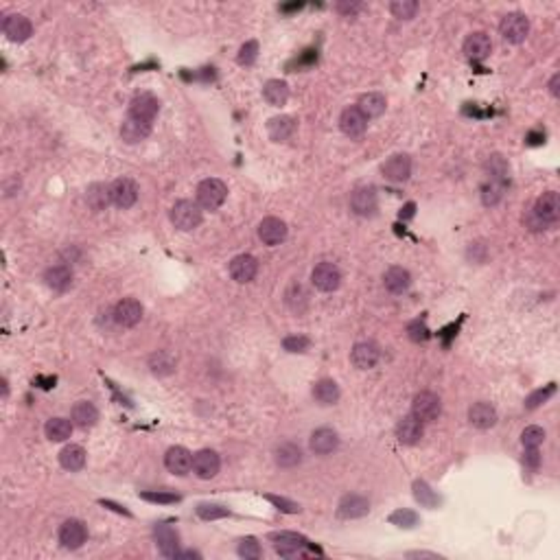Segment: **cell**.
<instances>
[{
    "mask_svg": "<svg viewBox=\"0 0 560 560\" xmlns=\"http://www.w3.org/2000/svg\"><path fill=\"white\" fill-rule=\"evenodd\" d=\"M171 221L173 226L184 232L195 230L199 223H202V206L197 202H191V199H180V202H176V206L171 208Z\"/></svg>",
    "mask_w": 560,
    "mask_h": 560,
    "instance_id": "1",
    "label": "cell"
},
{
    "mask_svg": "<svg viewBox=\"0 0 560 560\" xmlns=\"http://www.w3.org/2000/svg\"><path fill=\"white\" fill-rule=\"evenodd\" d=\"M228 197V186L217 178H208L197 186V204L204 210H217Z\"/></svg>",
    "mask_w": 560,
    "mask_h": 560,
    "instance_id": "2",
    "label": "cell"
},
{
    "mask_svg": "<svg viewBox=\"0 0 560 560\" xmlns=\"http://www.w3.org/2000/svg\"><path fill=\"white\" fill-rule=\"evenodd\" d=\"M499 33L508 44L526 42V37L530 33V20L523 14H508L499 24Z\"/></svg>",
    "mask_w": 560,
    "mask_h": 560,
    "instance_id": "3",
    "label": "cell"
},
{
    "mask_svg": "<svg viewBox=\"0 0 560 560\" xmlns=\"http://www.w3.org/2000/svg\"><path fill=\"white\" fill-rule=\"evenodd\" d=\"M442 412V403H440V396L433 394V392H420L414 396V403H412V414L420 420V422H431L440 416Z\"/></svg>",
    "mask_w": 560,
    "mask_h": 560,
    "instance_id": "4",
    "label": "cell"
},
{
    "mask_svg": "<svg viewBox=\"0 0 560 560\" xmlns=\"http://www.w3.org/2000/svg\"><path fill=\"white\" fill-rule=\"evenodd\" d=\"M532 215L537 217L543 226H552L560 217V197L556 191H547L537 199V206H534Z\"/></svg>",
    "mask_w": 560,
    "mask_h": 560,
    "instance_id": "5",
    "label": "cell"
},
{
    "mask_svg": "<svg viewBox=\"0 0 560 560\" xmlns=\"http://www.w3.org/2000/svg\"><path fill=\"white\" fill-rule=\"evenodd\" d=\"M110 191H112V204L118 206V208H132L136 202H138V186H136L134 180L129 178H118L110 184Z\"/></svg>",
    "mask_w": 560,
    "mask_h": 560,
    "instance_id": "6",
    "label": "cell"
},
{
    "mask_svg": "<svg viewBox=\"0 0 560 560\" xmlns=\"http://www.w3.org/2000/svg\"><path fill=\"white\" fill-rule=\"evenodd\" d=\"M311 280H313L315 289L320 291H335L342 282V271L335 263H320L311 271Z\"/></svg>",
    "mask_w": 560,
    "mask_h": 560,
    "instance_id": "7",
    "label": "cell"
},
{
    "mask_svg": "<svg viewBox=\"0 0 560 560\" xmlns=\"http://www.w3.org/2000/svg\"><path fill=\"white\" fill-rule=\"evenodd\" d=\"M3 33L7 35V40L22 44V42H27L29 37L33 35V24H31V20L27 16L9 14L3 20Z\"/></svg>",
    "mask_w": 560,
    "mask_h": 560,
    "instance_id": "8",
    "label": "cell"
},
{
    "mask_svg": "<svg viewBox=\"0 0 560 560\" xmlns=\"http://www.w3.org/2000/svg\"><path fill=\"white\" fill-rule=\"evenodd\" d=\"M269 539L273 541V547H276V552L280 556H298L304 547H309V541L304 537L295 532H276V534H269Z\"/></svg>",
    "mask_w": 560,
    "mask_h": 560,
    "instance_id": "9",
    "label": "cell"
},
{
    "mask_svg": "<svg viewBox=\"0 0 560 560\" xmlns=\"http://www.w3.org/2000/svg\"><path fill=\"white\" fill-rule=\"evenodd\" d=\"M160 112V101L149 92H143V94H136L129 103V116L134 118H141L145 123H152Z\"/></svg>",
    "mask_w": 560,
    "mask_h": 560,
    "instance_id": "10",
    "label": "cell"
},
{
    "mask_svg": "<svg viewBox=\"0 0 560 560\" xmlns=\"http://www.w3.org/2000/svg\"><path fill=\"white\" fill-rule=\"evenodd\" d=\"M221 466V459L213 449H202L193 455V473L199 479H213Z\"/></svg>",
    "mask_w": 560,
    "mask_h": 560,
    "instance_id": "11",
    "label": "cell"
},
{
    "mask_svg": "<svg viewBox=\"0 0 560 560\" xmlns=\"http://www.w3.org/2000/svg\"><path fill=\"white\" fill-rule=\"evenodd\" d=\"M258 239L265 245H278L287 239V223L278 217H265L258 223Z\"/></svg>",
    "mask_w": 560,
    "mask_h": 560,
    "instance_id": "12",
    "label": "cell"
},
{
    "mask_svg": "<svg viewBox=\"0 0 560 560\" xmlns=\"http://www.w3.org/2000/svg\"><path fill=\"white\" fill-rule=\"evenodd\" d=\"M88 539V530L77 519L66 521L64 526L59 528V543L66 547V550H79V547Z\"/></svg>",
    "mask_w": 560,
    "mask_h": 560,
    "instance_id": "13",
    "label": "cell"
},
{
    "mask_svg": "<svg viewBox=\"0 0 560 560\" xmlns=\"http://www.w3.org/2000/svg\"><path fill=\"white\" fill-rule=\"evenodd\" d=\"M154 541L158 545V550L163 556L167 558H176L178 554V547H180V537H178V532L173 530L171 526L167 523H158L154 528Z\"/></svg>",
    "mask_w": 560,
    "mask_h": 560,
    "instance_id": "14",
    "label": "cell"
},
{
    "mask_svg": "<svg viewBox=\"0 0 560 560\" xmlns=\"http://www.w3.org/2000/svg\"><path fill=\"white\" fill-rule=\"evenodd\" d=\"M143 318V304L134 298H123V300L114 307V320L121 326H136Z\"/></svg>",
    "mask_w": 560,
    "mask_h": 560,
    "instance_id": "15",
    "label": "cell"
},
{
    "mask_svg": "<svg viewBox=\"0 0 560 560\" xmlns=\"http://www.w3.org/2000/svg\"><path fill=\"white\" fill-rule=\"evenodd\" d=\"M256 273H258V260L250 254H241V256H236L232 258V263H230V276L236 280V282H252L256 278Z\"/></svg>",
    "mask_w": 560,
    "mask_h": 560,
    "instance_id": "16",
    "label": "cell"
},
{
    "mask_svg": "<svg viewBox=\"0 0 560 560\" xmlns=\"http://www.w3.org/2000/svg\"><path fill=\"white\" fill-rule=\"evenodd\" d=\"M165 466L169 473H173V475L182 477L193 468V455L189 449H184V446H171L165 455Z\"/></svg>",
    "mask_w": 560,
    "mask_h": 560,
    "instance_id": "17",
    "label": "cell"
},
{
    "mask_svg": "<svg viewBox=\"0 0 560 560\" xmlns=\"http://www.w3.org/2000/svg\"><path fill=\"white\" fill-rule=\"evenodd\" d=\"M379 346L372 344V342H362V344H355L353 353H351V362L355 368L359 370H370L379 364Z\"/></svg>",
    "mask_w": 560,
    "mask_h": 560,
    "instance_id": "18",
    "label": "cell"
},
{
    "mask_svg": "<svg viewBox=\"0 0 560 560\" xmlns=\"http://www.w3.org/2000/svg\"><path fill=\"white\" fill-rule=\"evenodd\" d=\"M340 127L346 136H351V138H359L366 127H368V118L359 112V107H346L340 116Z\"/></svg>",
    "mask_w": 560,
    "mask_h": 560,
    "instance_id": "19",
    "label": "cell"
},
{
    "mask_svg": "<svg viewBox=\"0 0 560 560\" xmlns=\"http://www.w3.org/2000/svg\"><path fill=\"white\" fill-rule=\"evenodd\" d=\"M492 51V42H490V37L484 33V31H477V33H470L466 37V42H464V53L468 59L473 61H481V59H486Z\"/></svg>",
    "mask_w": 560,
    "mask_h": 560,
    "instance_id": "20",
    "label": "cell"
},
{
    "mask_svg": "<svg viewBox=\"0 0 560 560\" xmlns=\"http://www.w3.org/2000/svg\"><path fill=\"white\" fill-rule=\"evenodd\" d=\"M351 206L357 215L362 217H370L375 215L377 210V193L370 186H362V189H355L351 195Z\"/></svg>",
    "mask_w": 560,
    "mask_h": 560,
    "instance_id": "21",
    "label": "cell"
},
{
    "mask_svg": "<svg viewBox=\"0 0 560 560\" xmlns=\"http://www.w3.org/2000/svg\"><path fill=\"white\" fill-rule=\"evenodd\" d=\"M422 425L425 422H420L414 414H409V416H403L401 420H398V425H396V438L398 442H403V444H416L420 438H422Z\"/></svg>",
    "mask_w": 560,
    "mask_h": 560,
    "instance_id": "22",
    "label": "cell"
},
{
    "mask_svg": "<svg viewBox=\"0 0 560 560\" xmlns=\"http://www.w3.org/2000/svg\"><path fill=\"white\" fill-rule=\"evenodd\" d=\"M370 512V504L362 495H346L338 506V515L342 519H362Z\"/></svg>",
    "mask_w": 560,
    "mask_h": 560,
    "instance_id": "23",
    "label": "cell"
},
{
    "mask_svg": "<svg viewBox=\"0 0 560 560\" xmlns=\"http://www.w3.org/2000/svg\"><path fill=\"white\" fill-rule=\"evenodd\" d=\"M149 132H152V123H145L141 118L127 116L121 125V138L125 141L127 145H136V143H143L149 136Z\"/></svg>",
    "mask_w": 560,
    "mask_h": 560,
    "instance_id": "24",
    "label": "cell"
},
{
    "mask_svg": "<svg viewBox=\"0 0 560 560\" xmlns=\"http://www.w3.org/2000/svg\"><path fill=\"white\" fill-rule=\"evenodd\" d=\"M383 176L388 178L390 182H405L412 176V160L407 156L398 154V156H392L388 163L383 165Z\"/></svg>",
    "mask_w": 560,
    "mask_h": 560,
    "instance_id": "25",
    "label": "cell"
},
{
    "mask_svg": "<svg viewBox=\"0 0 560 560\" xmlns=\"http://www.w3.org/2000/svg\"><path fill=\"white\" fill-rule=\"evenodd\" d=\"M311 451L318 453V455H329L333 453L335 449H338V444H340V438H338V433H335L333 429L329 427H322L318 431H313V435H311Z\"/></svg>",
    "mask_w": 560,
    "mask_h": 560,
    "instance_id": "26",
    "label": "cell"
},
{
    "mask_svg": "<svg viewBox=\"0 0 560 560\" xmlns=\"http://www.w3.org/2000/svg\"><path fill=\"white\" fill-rule=\"evenodd\" d=\"M468 420L477 429H490L497 422V409L490 403H475L468 409Z\"/></svg>",
    "mask_w": 560,
    "mask_h": 560,
    "instance_id": "27",
    "label": "cell"
},
{
    "mask_svg": "<svg viewBox=\"0 0 560 560\" xmlns=\"http://www.w3.org/2000/svg\"><path fill=\"white\" fill-rule=\"evenodd\" d=\"M383 284L390 293H405L412 284V276L405 267H390L383 273Z\"/></svg>",
    "mask_w": 560,
    "mask_h": 560,
    "instance_id": "28",
    "label": "cell"
},
{
    "mask_svg": "<svg viewBox=\"0 0 560 560\" xmlns=\"http://www.w3.org/2000/svg\"><path fill=\"white\" fill-rule=\"evenodd\" d=\"M44 280L51 289L55 291H66L70 284H72V269L66 267V265H55V267H48L46 273H44Z\"/></svg>",
    "mask_w": 560,
    "mask_h": 560,
    "instance_id": "29",
    "label": "cell"
},
{
    "mask_svg": "<svg viewBox=\"0 0 560 560\" xmlns=\"http://www.w3.org/2000/svg\"><path fill=\"white\" fill-rule=\"evenodd\" d=\"M385 96L381 94V92H368V94H364L362 98H359V103H357V107H359V112H362V114L370 121V118H379L383 112H385Z\"/></svg>",
    "mask_w": 560,
    "mask_h": 560,
    "instance_id": "30",
    "label": "cell"
},
{
    "mask_svg": "<svg viewBox=\"0 0 560 560\" xmlns=\"http://www.w3.org/2000/svg\"><path fill=\"white\" fill-rule=\"evenodd\" d=\"M263 96L265 101L273 107H280L287 103L289 98V85L280 81V79H269L265 85H263Z\"/></svg>",
    "mask_w": 560,
    "mask_h": 560,
    "instance_id": "31",
    "label": "cell"
},
{
    "mask_svg": "<svg viewBox=\"0 0 560 560\" xmlns=\"http://www.w3.org/2000/svg\"><path fill=\"white\" fill-rule=\"evenodd\" d=\"M98 420V412L96 407L88 401H79L77 405L72 407V425H77L81 429L94 427Z\"/></svg>",
    "mask_w": 560,
    "mask_h": 560,
    "instance_id": "32",
    "label": "cell"
},
{
    "mask_svg": "<svg viewBox=\"0 0 560 560\" xmlns=\"http://www.w3.org/2000/svg\"><path fill=\"white\" fill-rule=\"evenodd\" d=\"M59 464L70 473H77L85 466V451L79 444H68L59 453Z\"/></svg>",
    "mask_w": 560,
    "mask_h": 560,
    "instance_id": "33",
    "label": "cell"
},
{
    "mask_svg": "<svg viewBox=\"0 0 560 560\" xmlns=\"http://www.w3.org/2000/svg\"><path fill=\"white\" fill-rule=\"evenodd\" d=\"M295 132V121L291 116H273L269 123H267V134L271 141H287L289 136Z\"/></svg>",
    "mask_w": 560,
    "mask_h": 560,
    "instance_id": "34",
    "label": "cell"
},
{
    "mask_svg": "<svg viewBox=\"0 0 560 560\" xmlns=\"http://www.w3.org/2000/svg\"><path fill=\"white\" fill-rule=\"evenodd\" d=\"M313 398L320 405H335L340 401V388L331 379H322L313 385Z\"/></svg>",
    "mask_w": 560,
    "mask_h": 560,
    "instance_id": "35",
    "label": "cell"
},
{
    "mask_svg": "<svg viewBox=\"0 0 560 560\" xmlns=\"http://www.w3.org/2000/svg\"><path fill=\"white\" fill-rule=\"evenodd\" d=\"M302 462V451L300 446L293 442H282L276 449V464L280 468H293Z\"/></svg>",
    "mask_w": 560,
    "mask_h": 560,
    "instance_id": "36",
    "label": "cell"
},
{
    "mask_svg": "<svg viewBox=\"0 0 560 560\" xmlns=\"http://www.w3.org/2000/svg\"><path fill=\"white\" fill-rule=\"evenodd\" d=\"M506 186H508V182L486 178V182L481 184V202H484V206H497V204H499L504 199V195H506Z\"/></svg>",
    "mask_w": 560,
    "mask_h": 560,
    "instance_id": "37",
    "label": "cell"
},
{
    "mask_svg": "<svg viewBox=\"0 0 560 560\" xmlns=\"http://www.w3.org/2000/svg\"><path fill=\"white\" fill-rule=\"evenodd\" d=\"M85 199H88V206L92 210H105L112 202V191L107 184H92V186H88Z\"/></svg>",
    "mask_w": 560,
    "mask_h": 560,
    "instance_id": "38",
    "label": "cell"
},
{
    "mask_svg": "<svg viewBox=\"0 0 560 560\" xmlns=\"http://www.w3.org/2000/svg\"><path fill=\"white\" fill-rule=\"evenodd\" d=\"M44 431H46V438L51 442H64L72 433V422L66 418H51L46 422Z\"/></svg>",
    "mask_w": 560,
    "mask_h": 560,
    "instance_id": "39",
    "label": "cell"
},
{
    "mask_svg": "<svg viewBox=\"0 0 560 560\" xmlns=\"http://www.w3.org/2000/svg\"><path fill=\"white\" fill-rule=\"evenodd\" d=\"M149 368H152L154 375L165 377L176 370V359H173L167 351H158L156 355H152V359H149Z\"/></svg>",
    "mask_w": 560,
    "mask_h": 560,
    "instance_id": "40",
    "label": "cell"
},
{
    "mask_svg": "<svg viewBox=\"0 0 560 560\" xmlns=\"http://www.w3.org/2000/svg\"><path fill=\"white\" fill-rule=\"evenodd\" d=\"M414 497H416V501L420 506H425V508H435V506L440 504V497L435 495V490L429 486L427 481H422V479L414 481Z\"/></svg>",
    "mask_w": 560,
    "mask_h": 560,
    "instance_id": "41",
    "label": "cell"
},
{
    "mask_svg": "<svg viewBox=\"0 0 560 560\" xmlns=\"http://www.w3.org/2000/svg\"><path fill=\"white\" fill-rule=\"evenodd\" d=\"M486 178L508 182V163H506V160L499 154H495V156L488 158V163H486Z\"/></svg>",
    "mask_w": 560,
    "mask_h": 560,
    "instance_id": "42",
    "label": "cell"
},
{
    "mask_svg": "<svg viewBox=\"0 0 560 560\" xmlns=\"http://www.w3.org/2000/svg\"><path fill=\"white\" fill-rule=\"evenodd\" d=\"M390 11L398 20H412L418 11V3L416 0H394V3L390 5Z\"/></svg>",
    "mask_w": 560,
    "mask_h": 560,
    "instance_id": "43",
    "label": "cell"
},
{
    "mask_svg": "<svg viewBox=\"0 0 560 560\" xmlns=\"http://www.w3.org/2000/svg\"><path fill=\"white\" fill-rule=\"evenodd\" d=\"M307 302H309V295H307L302 284H291L287 291V304L295 311V313H302Z\"/></svg>",
    "mask_w": 560,
    "mask_h": 560,
    "instance_id": "44",
    "label": "cell"
},
{
    "mask_svg": "<svg viewBox=\"0 0 560 560\" xmlns=\"http://www.w3.org/2000/svg\"><path fill=\"white\" fill-rule=\"evenodd\" d=\"M390 523L398 526V528H405V530H412L418 526V515L414 510H396V512L390 515Z\"/></svg>",
    "mask_w": 560,
    "mask_h": 560,
    "instance_id": "45",
    "label": "cell"
},
{
    "mask_svg": "<svg viewBox=\"0 0 560 560\" xmlns=\"http://www.w3.org/2000/svg\"><path fill=\"white\" fill-rule=\"evenodd\" d=\"M545 440V431L537 425H532V427H526L523 433H521V442H523L526 449H539V446L543 444Z\"/></svg>",
    "mask_w": 560,
    "mask_h": 560,
    "instance_id": "46",
    "label": "cell"
},
{
    "mask_svg": "<svg viewBox=\"0 0 560 560\" xmlns=\"http://www.w3.org/2000/svg\"><path fill=\"white\" fill-rule=\"evenodd\" d=\"M197 515L202 517L204 521H213V519L230 517V510L223 508V506H217V504H199L197 506Z\"/></svg>",
    "mask_w": 560,
    "mask_h": 560,
    "instance_id": "47",
    "label": "cell"
},
{
    "mask_svg": "<svg viewBox=\"0 0 560 560\" xmlns=\"http://www.w3.org/2000/svg\"><path fill=\"white\" fill-rule=\"evenodd\" d=\"M239 556L245 560H256L260 558V545L254 537H247L239 541Z\"/></svg>",
    "mask_w": 560,
    "mask_h": 560,
    "instance_id": "48",
    "label": "cell"
},
{
    "mask_svg": "<svg viewBox=\"0 0 560 560\" xmlns=\"http://www.w3.org/2000/svg\"><path fill=\"white\" fill-rule=\"evenodd\" d=\"M256 57H258V42L256 40H250V42H245L243 46H241V51H239V64L241 66H252L254 61H256Z\"/></svg>",
    "mask_w": 560,
    "mask_h": 560,
    "instance_id": "49",
    "label": "cell"
},
{
    "mask_svg": "<svg viewBox=\"0 0 560 560\" xmlns=\"http://www.w3.org/2000/svg\"><path fill=\"white\" fill-rule=\"evenodd\" d=\"M556 392V385L554 383H550L547 385L545 390H537V392H532L530 396H528V401H526V409H537L539 405H543L547 398H550L552 394Z\"/></svg>",
    "mask_w": 560,
    "mask_h": 560,
    "instance_id": "50",
    "label": "cell"
},
{
    "mask_svg": "<svg viewBox=\"0 0 560 560\" xmlns=\"http://www.w3.org/2000/svg\"><path fill=\"white\" fill-rule=\"evenodd\" d=\"M309 344L311 342H309V338H304V335H289V338H284V342H282L287 353H304Z\"/></svg>",
    "mask_w": 560,
    "mask_h": 560,
    "instance_id": "51",
    "label": "cell"
},
{
    "mask_svg": "<svg viewBox=\"0 0 560 560\" xmlns=\"http://www.w3.org/2000/svg\"><path fill=\"white\" fill-rule=\"evenodd\" d=\"M265 499L269 504L276 506L280 512H289V515H295V512H300V506H298L295 501L291 499H284V497H276V495H265Z\"/></svg>",
    "mask_w": 560,
    "mask_h": 560,
    "instance_id": "52",
    "label": "cell"
},
{
    "mask_svg": "<svg viewBox=\"0 0 560 560\" xmlns=\"http://www.w3.org/2000/svg\"><path fill=\"white\" fill-rule=\"evenodd\" d=\"M141 497L145 501H152V504H176V501H180V497L173 495V492H154V490H149V492H143Z\"/></svg>",
    "mask_w": 560,
    "mask_h": 560,
    "instance_id": "53",
    "label": "cell"
},
{
    "mask_svg": "<svg viewBox=\"0 0 560 560\" xmlns=\"http://www.w3.org/2000/svg\"><path fill=\"white\" fill-rule=\"evenodd\" d=\"M407 333H409V338H412L414 342H427L429 340V329L425 326V322H412V324H409V329H407Z\"/></svg>",
    "mask_w": 560,
    "mask_h": 560,
    "instance_id": "54",
    "label": "cell"
},
{
    "mask_svg": "<svg viewBox=\"0 0 560 560\" xmlns=\"http://www.w3.org/2000/svg\"><path fill=\"white\" fill-rule=\"evenodd\" d=\"M539 462H541L539 451H537V449H528V453H526V464H528V466H532V468H537V466H539Z\"/></svg>",
    "mask_w": 560,
    "mask_h": 560,
    "instance_id": "55",
    "label": "cell"
},
{
    "mask_svg": "<svg viewBox=\"0 0 560 560\" xmlns=\"http://www.w3.org/2000/svg\"><path fill=\"white\" fill-rule=\"evenodd\" d=\"M338 11H340V14L353 16L355 11H359V3H340V5H338Z\"/></svg>",
    "mask_w": 560,
    "mask_h": 560,
    "instance_id": "56",
    "label": "cell"
},
{
    "mask_svg": "<svg viewBox=\"0 0 560 560\" xmlns=\"http://www.w3.org/2000/svg\"><path fill=\"white\" fill-rule=\"evenodd\" d=\"M558 85H560V74H554L552 81H550V92H552L554 96L560 94V88H558Z\"/></svg>",
    "mask_w": 560,
    "mask_h": 560,
    "instance_id": "57",
    "label": "cell"
},
{
    "mask_svg": "<svg viewBox=\"0 0 560 560\" xmlns=\"http://www.w3.org/2000/svg\"><path fill=\"white\" fill-rule=\"evenodd\" d=\"M101 506H105V508H112V510H116V512H121V515H125V517H132V515L127 512V510H125V508H121V506H116V504H112V501H105V499H103V501H101Z\"/></svg>",
    "mask_w": 560,
    "mask_h": 560,
    "instance_id": "58",
    "label": "cell"
},
{
    "mask_svg": "<svg viewBox=\"0 0 560 560\" xmlns=\"http://www.w3.org/2000/svg\"><path fill=\"white\" fill-rule=\"evenodd\" d=\"M409 558H438V554H429V552H412L407 554Z\"/></svg>",
    "mask_w": 560,
    "mask_h": 560,
    "instance_id": "59",
    "label": "cell"
},
{
    "mask_svg": "<svg viewBox=\"0 0 560 560\" xmlns=\"http://www.w3.org/2000/svg\"><path fill=\"white\" fill-rule=\"evenodd\" d=\"M176 558H199V554L197 552H182V554L178 552Z\"/></svg>",
    "mask_w": 560,
    "mask_h": 560,
    "instance_id": "60",
    "label": "cell"
}]
</instances>
